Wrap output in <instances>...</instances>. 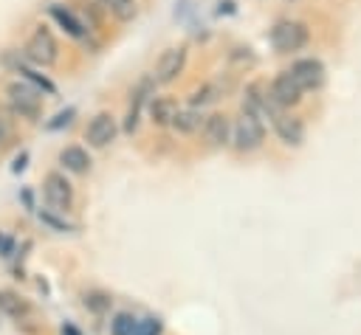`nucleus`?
Segmentation results:
<instances>
[{
	"mask_svg": "<svg viewBox=\"0 0 361 335\" xmlns=\"http://www.w3.org/2000/svg\"><path fill=\"white\" fill-rule=\"evenodd\" d=\"M6 99H8V107L14 115L25 118V121H37L39 118V110H42V93L37 87H31L28 82L23 79H14L6 84Z\"/></svg>",
	"mask_w": 361,
	"mask_h": 335,
	"instance_id": "obj_1",
	"label": "nucleus"
},
{
	"mask_svg": "<svg viewBox=\"0 0 361 335\" xmlns=\"http://www.w3.org/2000/svg\"><path fill=\"white\" fill-rule=\"evenodd\" d=\"M310 39V31L305 23L299 20H276L271 34H268V42L276 53H293V51H302Z\"/></svg>",
	"mask_w": 361,
	"mask_h": 335,
	"instance_id": "obj_2",
	"label": "nucleus"
},
{
	"mask_svg": "<svg viewBox=\"0 0 361 335\" xmlns=\"http://www.w3.org/2000/svg\"><path fill=\"white\" fill-rule=\"evenodd\" d=\"M23 56H25L34 68H51V65L59 59V45H56L51 28L37 25V28L31 31V37L25 39V45H23Z\"/></svg>",
	"mask_w": 361,
	"mask_h": 335,
	"instance_id": "obj_3",
	"label": "nucleus"
},
{
	"mask_svg": "<svg viewBox=\"0 0 361 335\" xmlns=\"http://www.w3.org/2000/svg\"><path fill=\"white\" fill-rule=\"evenodd\" d=\"M262 141H265V124L257 115L240 110L237 121L231 124V146L240 152H251V149L262 146Z\"/></svg>",
	"mask_w": 361,
	"mask_h": 335,
	"instance_id": "obj_4",
	"label": "nucleus"
},
{
	"mask_svg": "<svg viewBox=\"0 0 361 335\" xmlns=\"http://www.w3.org/2000/svg\"><path fill=\"white\" fill-rule=\"evenodd\" d=\"M42 197L54 214H65L73 206V186L62 172H48L42 177Z\"/></svg>",
	"mask_w": 361,
	"mask_h": 335,
	"instance_id": "obj_5",
	"label": "nucleus"
},
{
	"mask_svg": "<svg viewBox=\"0 0 361 335\" xmlns=\"http://www.w3.org/2000/svg\"><path fill=\"white\" fill-rule=\"evenodd\" d=\"M183 68H186V45H172L158 56L155 70H152V82L155 84H169L183 73Z\"/></svg>",
	"mask_w": 361,
	"mask_h": 335,
	"instance_id": "obj_6",
	"label": "nucleus"
},
{
	"mask_svg": "<svg viewBox=\"0 0 361 335\" xmlns=\"http://www.w3.org/2000/svg\"><path fill=\"white\" fill-rule=\"evenodd\" d=\"M288 73L293 76V82L299 84L302 93H305V90H319V87L324 84V79H327V70H324L322 59H316V56L296 59V62L288 68Z\"/></svg>",
	"mask_w": 361,
	"mask_h": 335,
	"instance_id": "obj_7",
	"label": "nucleus"
},
{
	"mask_svg": "<svg viewBox=\"0 0 361 335\" xmlns=\"http://www.w3.org/2000/svg\"><path fill=\"white\" fill-rule=\"evenodd\" d=\"M116 135H118V121H116L107 110L96 113V115L87 121V127H85V141H87L90 146H96V149H102V146H107L110 141H116Z\"/></svg>",
	"mask_w": 361,
	"mask_h": 335,
	"instance_id": "obj_8",
	"label": "nucleus"
},
{
	"mask_svg": "<svg viewBox=\"0 0 361 335\" xmlns=\"http://www.w3.org/2000/svg\"><path fill=\"white\" fill-rule=\"evenodd\" d=\"M268 93H271V99H274L282 110L296 107V104L302 101V90H299V84L293 82V76H290L288 70H279V73L274 76V82L268 84Z\"/></svg>",
	"mask_w": 361,
	"mask_h": 335,
	"instance_id": "obj_9",
	"label": "nucleus"
},
{
	"mask_svg": "<svg viewBox=\"0 0 361 335\" xmlns=\"http://www.w3.org/2000/svg\"><path fill=\"white\" fill-rule=\"evenodd\" d=\"M152 87H155V82L152 79H141L138 82V87L133 90V99H130V107H127V115H124V124H121V129L124 132H135L138 129V121H141V113H144V107L149 104V93H152Z\"/></svg>",
	"mask_w": 361,
	"mask_h": 335,
	"instance_id": "obj_10",
	"label": "nucleus"
},
{
	"mask_svg": "<svg viewBox=\"0 0 361 335\" xmlns=\"http://www.w3.org/2000/svg\"><path fill=\"white\" fill-rule=\"evenodd\" d=\"M274 132L279 135V141L285 144V146H302L305 144V121L299 118V115H290L288 110H282L274 121Z\"/></svg>",
	"mask_w": 361,
	"mask_h": 335,
	"instance_id": "obj_11",
	"label": "nucleus"
},
{
	"mask_svg": "<svg viewBox=\"0 0 361 335\" xmlns=\"http://www.w3.org/2000/svg\"><path fill=\"white\" fill-rule=\"evenodd\" d=\"M203 141L209 146H228L231 144V118L226 113H212L203 118Z\"/></svg>",
	"mask_w": 361,
	"mask_h": 335,
	"instance_id": "obj_12",
	"label": "nucleus"
},
{
	"mask_svg": "<svg viewBox=\"0 0 361 335\" xmlns=\"http://www.w3.org/2000/svg\"><path fill=\"white\" fill-rule=\"evenodd\" d=\"M48 11H51V17H54V20L62 25V31H65L68 37H73V39H85V37H87V28H85V23H82V20H79V17H76V14H73L68 6H62V3H54Z\"/></svg>",
	"mask_w": 361,
	"mask_h": 335,
	"instance_id": "obj_13",
	"label": "nucleus"
},
{
	"mask_svg": "<svg viewBox=\"0 0 361 335\" xmlns=\"http://www.w3.org/2000/svg\"><path fill=\"white\" fill-rule=\"evenodd\" d=\"M147 107H149V118H152L155 127H169L172 118H175V113L180 110L172 96H152Z\"/></svg>",
	"mask_w": 361,
	"mask_h": 335,
	"instance_id": "obj_14",
	"label": "nucleus"
},
{
	"mask_svg": "<svg viewBox=\"0 0 361 335\" xmlns=\"http://www.w3.org/2000/svg\"><path fill=\"white\" fill-rule=\"evenodd\" d=\"M59 163H62L68 172H73V175H87L93 160H90V155H87V149L71 144V146H65V149L59 152Z\"/></svg>",
	"mask_w": 361,
	"mask_h": 335,
	"instance_id": "obj_15",
	"label": "nucleus"
},
{
	"mask_svg": "<svg viewBox=\"0 0 361 335\" xmlns=\"http://www.w3.org/2000/svg\"><path fill=\"white\" fill-rule=\"evenodd\" d=\"M169 127L175 132H180V135H192V132H197L203 127V113L195 110V107H183V110L175 113V118H172Z\"/></svg>",
	"mask_w": 361,
	"mask_h": 335,
	"instance_id": "obj_16",
	"label": "nucleus"
},
{
	"mask_svg": "<svg viewBox=\"0 0 361 335\" xmlns=\"http://www.w3.org/2000/svg\"><path fill=\"white\" fill-rule=\"evenodd\" d=\"M14 70L20 73V79H23V82H28L31 87H37L39 93H45V96H56V84H54L45 73H37V70H34V68H28L25 62H17V65H14Z\"/></svg>",
	"mask_w": 361,
	"mask_h": 335,
	"instance_id": "obj_17",
	"label": "nucleus"
},
{
	"mask_svg": "<svg viewBox=\"0 0 361 335\" xmlns=\"http://www.w3.org/2000/svg\"><path fill=\"white\" fill-rule=\"evenodd\" d=\"M0 312L3 315H8V318H25L28 312H31V307L17 296V293H11V290H0Z\"/></svg>",
	"mask_w": 361,
	"mask_h": 335,
	"instance_id": "obj_18",
	"label": "nucleus"
},
{
	"mask_svg": "<svg viewBox=\"0 0 361 335\" xmlns=\"http://www.w3.org/2000/svg\"><path fill=\"white\" fill-rule=\"evenodd\" d=\"M99 6L107 8V11H110L116 20H121V23H130V20L138 14L135 0H99Z\"/></svg>",
	"mask_w": 361,
	"mask_h": 335,
	"instance_id": "obj_19",
	"label": "nucleus"
},
{
	"mask_svg": "<svg viewBox=\"0 0 361 335\" xmlns=\"http://www.w3.org/2000/svg\"><path fill=\"white\" fill-rule=\"evenodd\" d=\"M223 96V90H220V84H214V82H206V84H200L192 96H189V104L195 107V110H200V107H206V104H212V101H217Z\"/></svg>",
	"mask_w": 361,
	"mask_h": 335,
	"instance_id": "obj_20",
	"label": "nucleus"
},
{
	"mask_svg": "<svg viewBox=\"0 0 361 335\" xmlns=\"http://www.w3.org/2000/svg\"><path fill=\"white\" fill-rule=\"evenodd\" d=\"M135 321H138V318L130 315V312H116L113 321H110V335H133Z\"/></svg>",
	"mask_w": 361,
	"mask_h": 335,
	"instance_id": "obj_21",
	"label": "nucleus"
},
{
	"mask_svg": "<svg viewBox=\"0 0 361 335\" xmlns=\"http://www.w3.org/2000/svg\"><path fill=\"white\" fill-rule=\"evenodd\" d=\"M161 329H164V324H161V318H141V321H135V329H133V335H161Z\"/></svg>",
	"mask_w": 361,
	"mask_h": 335,
	"instance_id": "obj_22",
	"label": "nucleus"
},
{
	"mask_svg": "<svg viewBox=\"0 0 361 335\" xmlns=\"http://www.w3.org/2000/svg\"><path fill=\"white\" fill-rule=\"evenodd\" d=\"M85 307L93 310V312H104V310L110 307V298H107L104 293H87V296H85Z\"/></svg>",
	"mask_w": 361,
	"mask_h": 335,
	"instance_id": "obj_23",
	"label": "nucleus"
},
{
	"mask_svg": "<svg viewBox=\"0 0 361 335\" xmlns=\"http://www.w3.org/2000/svg\"><path fill=\"white\" fill-rule=\"evenodd\" d=\"M73 115H76V110H73V107H65V110H59V113H56V115H54V118H51L45 127H48V129H59V127H68V124L73 121Z\"/></svg>",
	"mask_w": 361,
	"mask_h": 335,
	"instance_id": "obj_24",
	"label": "nucleus"
},
{
	"mask_svg": "<svg viewBox=\"0 0 361 335\" xmlns=\"http://www.w3.org/2000/svg\"><path fill=\"white\" fill-rule=\"evenodd\" d=\"M39 217H42V222H48V225L56 228V231H71V228H73V225H68L65 220H59V217H54V214H48V211H42Z\"/></svg>",
	"mask_w": 361,
	"mask_h": 335,
	"instance_id": "obj_25",
	"label": "nucleus"
},
{
	"mask_svg": "<svg viewBox=\"0 0 361 335\" xmlns=\"http://www.w3.org/2000/svg\"><path fill=\"white\" fill-rule=\"evenodd\" d=\"M8 138H11V124H8V118L0 115V146H6Z\"/></svg>",
	"mask_w": 361,
	"mask_h": 335,
	"instance_id": "obj_26",
	"label": "nucleus"
},
{
	"mask_svg": "<svg viewBox=\"0 0 361 335\" xmlns=\"http://www.w3.org/2000/svg\"><path fill=\"white\" fill-rule=\"evenodd\" d=\"M11 245H14V242H11V239H6V236L0 234V256H8V251H11Z\"/></svg>",
	"mask_w": 361,
	"mask_h": 335,
	"instance_id": "obj_27",
	"label": "nucleus"
},
{
	"mask_svg": "<svg viewBox=\"0 0 361 335\" xmlns=\"http://www.w3.org/2000/svg\"><path fill=\"white\" fill-rule=\"evenodd\" d=\"M25 160H28V155L23 152V155H20L17 160H14V166H11V169H14V172H23V169H25Z\"/></svg>",
	"mask_w": 361,
	"mask_h": 335,
	"instance_id": "obj_28",
	"label": "nucleus"
},
{
	"mask_svg": "<svg viewBox=\"0 0 361 335\" xmlns=\"http://www.w3.org/2000/svg\"><path fill=\"white\" fill-rule=\"evenodd\" d=\"M223 11L231 14V11H234V3H231V0H223V3H220V14H223Z\"/></svg>",
	"mask_w": 361,
	"mask_h": 335,
	"instance_id": "obj_29",
	"label": "nucleus"
},
{
	"mask_svg": "<svg viewBox=\"0 0 361 335\" xmlns=\"http://www.w3.org/2000/svg\"><path fill=\"white\" fill-rule=\"evenodd\" d=\"M62 335H79L73 327H62Z\"/></svg>",
	"mask_w": 361,
	"mask_h": 335,
	"instance_id": "obj_30",
	"label": "nucleus"
}]
</instances>
